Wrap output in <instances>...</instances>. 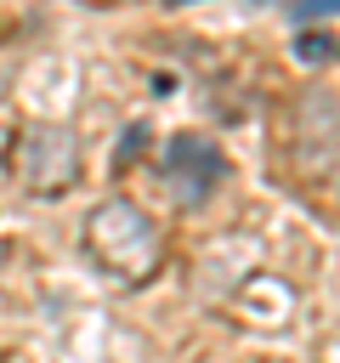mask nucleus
Listing matches in <instances>:
<instances>
[{
	"label": "nucleus",
	"instance_id": "2",
	"mask_svg": "<svg viewBox=\"0 0 340 363\" xmlns=\"http://www.w3.org/2000/svg\"><path fill=\"white\" fill-rule=\"evenodd\" d=\"M11 176L23 182V193L34 199H57L79 182V136L68 125H51V119H34L11 136V153H6Z\"/></svg>",
	"mask_w": 340,
	"mask_h": 363
},
{
	"label": "nucleus",
	"instance_id": "4",
	"mask_svg": "<svg viewBox=\"0 0 340 363\" xmlns=\"http://www.w3.org/2000/svg\"><path fill=\"white\" fill-rule=\"evenodd\" d=\"M295 51H300V62H329V57H334V40H329V34H300Z\"/></svg>",
	"mask_w": 340,
	"mask_h": 363
},
{
	"label": "nucleus",
	"instance_id": "6",
	"mask_svg": "<svg viewBox=\"0 0 340 363\" xmlns=\"http://www.w3.org/2000/svg\"><path fill=\"white\" fill-rule=\"evenodd\" d=\"M295 23H312V17H340V0H312V6H289Z\"/></svg>",
	"mask_w": 340,
	"mask_h": 363
},
{
	"label": "nucleus",
	"instance_id": "3",
	"mask_svg": "<svg viewBox=\"0 0 340 363\" xmlns=\"http://www.w3.org/2000/svg\"><path fill=\"white\" fill-rule=\"evenodd\" d=\"M221 176H227V159H221V147H215L210 136H198V130H176V136L159 147V182H164V193H170L181 210H198V204L221 187Z\"/></svg>",
	"mask_w": 340,
	"mask_h": 363
},
{
	"label": "nucleus",
	"instance_id": "1",
	"mask_svg": "<svg viewBox=\"0 0 340 363\" xmlns=\"http://www.w3.org/2000/svg\"><path fill=\"white\" fill-rule=\"evenodd\" d=\"M85 255L125 289H142L164 267V233L136 199H102L85 216Z\"/></svg>",
	"mask_w": 340,
	"mask_h": 363
},
{
	"label": "nucleus",
	"instance_id": "5",
	"mask_svg": "<svg viewBox=\"0 0 340 363\" xmlns=\"http://www.w3.org/2000/svg\"><path fill=\"white\" fill-rule=\"evenodd\" d=\"M142 147H147V125H130V130H125V147H119V159H113V164L125 170L130 159H142Z\"/></svg>",
	"mask_w": 340,
	"mask_h": 363
}]
</instances>
